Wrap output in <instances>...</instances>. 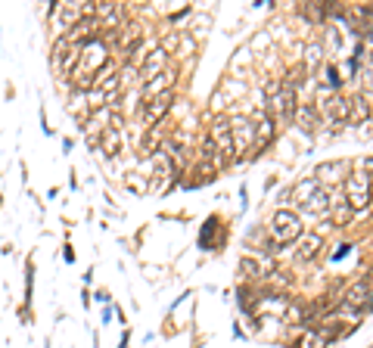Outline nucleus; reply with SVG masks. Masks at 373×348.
<instances>
[{
	"label": "nucleus",
	"mask_w": 373,
	"mask_h": 348,
	"mask_svg": "<svg viewBox=\"0 0 373 348\" xmlns=\"http://www.w3.org/2000/svg\"><path fill=\"white\" fill-rule=\"evenodd\" d=\"M283 78H268L265 81V97H268V100H271V97H277L280 94V90H283Z\"/></svg>",
	"instance_id": "24"
},
{
	"label": "nucleus",
	"mask_w": 373,
	"mask_h": 348,
	"mask_svg": "<svg viewBox=\"0 0 373 348\" xmlns=\"http://www.w3.org/2000/svg\"><path fill=\"white\" fill-rule=\"evenodd\" d=\"M314 181L318 184H339L346 181V162H320L314 168Z\"/></svg>",
	"instance_id": "9"
},
{
	"label": "nucleus",
	"mask_w": 373,
	"mask_h": 348,
	"mask_svg": "<svg viewBox=\"0 0 373 348\" xmlns=\"http://www.w3.org/2000/svg\"><path fill=\"white\" fill-rule=\"evenodd\" d=\"M165 137H168V121L149 125V127H146V137L140 140V153H143V156H156L159 149H162Z\"/></svg>",
	"instance_id": "7"
},
{
	"label": "nucleus",
	"mask_w": 373,
	"mask_h": 348,
	"mask_svg": "<svg viewBox=\"0 0 373 348\" xmlns=\"http://www.w3.org/2000/svg\"><path fill=\"white\" fill-rule=\"evenodd\" d=\"M177 40H181V34H177V32H171L168 34V38H162V44H159V47H162L165 50V53H175V47H177Z\"/></svg>",
	"instance_id": "25"
},
{
	"label": "nucleus",
	"mask_w": 373,
	"mask_h": 348,
	"mask_svg": "<svg viewBox=\"0 0 373 348\" xmlns=\"http://www.w3.org/2000/svg\"><path fill=\"white\" fill-rule=\"evenodd\" d=\"M302 212H305V214H324V212H330V196H326L324 190H318L311 199L302 202Z\"/></svg>",
	"instance_id": "15"
},
{
	"label": "nucleus",
	"mask_w": 373,
	"mask_h": 348,
	"mask_svg": "<svg viewBox=\"0 0 373 348\" xmlns=\"http://www.w3.org/2000/svg\"><path fill=\"white\" fill-rule=\"evenodd\" d=\"M346 196H348V206L355 208V212H361V208H367L370 206V199H373V193H370V174H364V171H352V174H346Z\"/></svg>",
	"instance_id": "3"
},
{
	"label": "nucleus",
	"mask_w": 373,
	"mask_h": 348,
	"mask_svg": "<svg viewBox=\"0 0 373 348\" xmlns=\"http://www.w3.org/2000/svg\"><path fill=\"white\" fill-rule=\"evenodd\" d=\"M175 81H177V72H175V69H165L162 75H156L153 81H146V87H143V97H146V100H153V97L165 94V90H175Z\"/></svg>",
	"instance_id": "8"
},
{
	"label": "nucleus",
	"mask_w": 373,
	"mask_h": 348,
	"mask_svg": "<svg viewBox=\"0 0 373 348\" xmlns=\"http://www.w3.org/2000/svg\"><path fill=\"white\" fill-rule=\"evenodd\" d=\"M324 249V236L320 234H302L298 236V261H314Z\"/></svg>",
	"instance_id": "10"
},
{
	"label": "nucleus",
	"mask_w": 373,
	"mask_h": 348,
	"mask_svg": "<svg viewBox=\"0 0 373 348\" xmlns=\"http://www.w3.org/2000/svg\"><path fill=\"white\" fill-rule=\"evenodd\" d=\"M298 348H326V342L320 339L318 330H308V333L298 339Z\"/></svg>",
	"instance_id": "23"
},
{
	"label": "nucleus",
	"mask_w": 373,
	"mask_h": 348,
	"mask_svg": "<svg viewBox=\"0 0 373 348\" xmlns=\"http://www.w3.org/2000/svg\"><path fill=\"white\" fill-rule=\"evenodd\" d=\"M367 119H370V103H367V97L364 94L352 97V100H348V121H352V125H361V121H367Z\"/></svg>",
	"instance_id": "12"
},
{
	"label": "nucleus",
	"mask_w": 373,
	"mask_h": 348,
	"mask_svg": "<svg viewBox=\"0 0 373 348\" xmlns=\"http://www.w3.org/2000/svg\"><path fill=\"white\" fill-rule=\"evenodd\" d=\"M268 44H271V34H268V32H261V34L252 38V47H268Z\"/></svg>",
	"instance_id": "26"
},
{
	"label": "nucleus",
	"mask_w": 373,
	"mask_h": 348,
	"mask_svg": "<svg viewBox=\"0 0 373 348\" xmlns=\"http://www.w3.org/2000/svg\"><path fill=\"white\" fill-rule=\"evenodd\" d=\"M358 75H361V90H373V60H364L361 62V69H358Z\"/></svg>",
	"instance_id": "22"
},
{
	"label": "nucleus",
	"mask_w": 373,
	"mask_h": 348,
	"mask_svg": "<svg viewBox=\"0 0 373 348\" xmlns=\"http://www.w3.org/2000/svg\"><path fill=\"white\" fill-rule=\"evenodd\" d=\"M171 106H175V90H165V94L146 100L143 103V119H146V125H159V121H165V115L171 112Z\"/></svg>",
	"instance_id": "5"
},
{
	"label": "nucleus",
	"mask_w": 373,
	"mask_h": 348,
	"mask_svg": "<svg viewBox=\"0 0 373 348\" xmlns=\"http://www.w3.org/2000/svg\"><path fill=\"white\" fill-rule=\"evenodd\" d=\"M370 193H373V174H370Z\"/></svg>",
	"instance_id": "28"
},
{
	"label": "nucleus",
	"mask_w": 373,
	"mask_h": 348,
	"mask_svg": "<svg viewBox=\"0 0 373 348\" xmlns=\"http://www.w3.org/2000/svg\"><path fill=\"white\" fill-rule=\"evenodd\" d=\"M320 87L324 90H330V94H339V87H342V75H339V69L333 66H324V78H320Z\"/></svg>",
	"instance_id": "16"
},
{
	"label": "nucleus",
	"mask_w": 373,
	"mask_h": 348,
	"mask_svg": "<svg viewBox=\"0 0 373 348\" xmlns=\"http://www.w3.org/2000/svg\"><path fill=\"white\" fill-rule=\"evenodd\" d=\"M296 106H298V100H296V90L292 87H283L277 97H271V100L265 103V115L274 121V127H286L292 121V115H296Z\"/></svg>",
	"instance_id": "1"
},
{
	"label": "nucleus",
	"mask_w": 373,
	"mask_h": 348,
	"mask_svg": "<svg viewBox=\"0 0 373 348\" xmlns=\"http://www.w3.org/2000/svg\"><path fill=\"white\" fill-rule=\"evenodd\" d=\"M318 190H320V184L314 181V177H302V181H298L296 187L290 190V199H296L298 206H302V202H305V199H311V196L318 193Z\"/></svg>",
	"instance_id": "13"
},
{
	"label": "nucleus",
	"mask_w": 373,
	"mask_h": 348,
	"mask_svg": "<svg viewBox=\"0 0 373 348\" xmlns=\"http://www.w3.org/2000/svg\"><path fill=\"white\" fill-rule=\"evenodd\" d=\"M292 119L298 121V127H302V131H311V127L318 125V109H314L311 103H298Z\"/></svg>",
	"instance_id": "14"
},
{
	"label": "nucleus",
	"mask_w": 373,
	"mask_h": 348,
	"mask_svg": "<svg viewBox=\"0 0 373 348\" xmlns=\"http://www.w3.org/2000/svg\"><path fill=\"white\" fill-rule=\"evenodd\" d=\"M240 274L243 277H261L265 268H261V261H255V258H240Z\"/></svg>",
	"instance_id": "21"
},
{
	"label": "nucleus",
	"mask_w": 373,
	"mask_h": 348,
	"mask_svg": "<svg viewBox=\"0 0 373 348\" xmlns=\"http://www.w3.org/2000/svg\"><path fill=\"white\" fill-rule=\"evenodd\" d=\"M283 321H286V327H296V323H305V321H311V305H305V301H302V299H292V301H286Z\"/></svg>",
	"instance_id": "11"
},
{
	"label": "nucleus",
	"mask_w": 373,
	"mask_h": 348,
	"mask_svg": "<svg viewBox=\"0 0 373 348\" xmlns=\"http://www.w3.org/2000/svg\"><path fill=\"white\" fill-rule=\"evenodd\" d=\"M298 13L305 16L308 22H324L326 19V3H311V7L305 3V7H298Z\"/></svg>",
	"instance_id": "20"
},
{
	"label": "nucleus",
	"mask_w": 373,
	"mask_h": 348,
	"mask_svg": "<svg viewBox=\"0 0 373 348\" xmlns=\"http://www.w3.org/2000/svg\"><path fill=\"white\" fill-rule=\"evenodd\" d=\"M324 53L326 50L320 47V44H308L305 47V72H314V69L324 62Z\"/></svg>",
	"instance_id": "19"
},
{
	"label": "nucleus",
	"mask_w": 373,
	"mask_h": 348,
	"mask_svg": "<svg viewBox=\"0 0 373 348\" xmlns=\"http://www.w3.org/2000/svg\"><path fill=\"white\" fill-rule=\"evenodd\" d=\"M302 234H305V227H302V218H298L296 212H290V208H280V212L274 214V221H271L274 243L286 246V243H296Z\"/></svg>",
	"instance_id": "2"
},
{
	"label": "nucleus",
	"mask_w": 373,
	"mask_h": 348,
	"mask_svg": "<svg viewBox=\"0 0 373 348\" xmlns=\"http://www.w3.org/2000/svg\"><path fill=\"white\" fill-rule=\"evenodd\" d=\"M355 208L348 206V202H336V206H333V224H336V227H346V224H352L355 221Z\"/></svg>",
	"instance_id": "17"
},
{
	"label": "nucleus",
	"mask_w": 373,
	"mask_h": 348,
	"mask_svg": "<svg viewBox=\"0 0 373 348\" xmlns=\"http://www.w3.org/2000/svg\"><path fill=\"white\" fill-rule=\"evenodd\" d=\"M128 187H131V190H146V184H143V181H134V174H128Z\"/></svg>",
	"instance_id": "27"
},
{
	"label": "nucleus",
	"mask_w": 373,
	"mask_h": 348,
	"mask_svg": "<svg viewBox=\"0 0 373 348\" xmlns=\"http://www.w3.org/2000/svg\"><path fill=\"white\" fill-rule=\"evenodd\" d=\"M231 137L237 153H246L249 147H255V121L249 115H231Z\"/></svg>",
	"instance_id": "4"
},
{
	"label": "nucleus",
	"mask_w": 373,
	"mask_h": 348,
	"mask_svg": "<svg viewBox=\"0 0 373 348\" xmlns=\"http://www.w3.org/2000/svg\"><path fill=\"white\" fill-rule=\"evenodd\" d=\"M165 66H168V53H165L162 47H156V50H149V53H146V60L140 62V72H137V75H140L143 81H153L156 75L165 72Z\"/></svg>",
	"instance_id": "6"
},
{
	"label": "nucleus",
	"mask_w": 373,
	"mask_h": 348,
	"mask_svg": "<svg viewBox=\"0 0 373 348\" xmlns=\"http://www.w3.org/2000/svg\"><path fill=\"white\" fill-rule=\"evenodd\" d=\"M100 143H103V149H106L109 156H118V153H122V131H116V127H109L106 134L100 137Z\"/></svg>",
	"instance_id": "18"
}]
</instances>
